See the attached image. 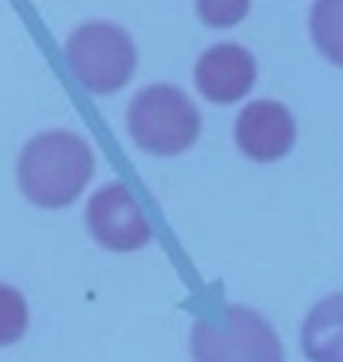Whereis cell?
<instances>
[{"label":"cell","mask_w":343,"mask_h":362,"mask_svg":"<svg viewBox=\"0 0 343 362\" xmlns=\"http://www.w3.org/2000/svg\"><path fill=\"white\" fill-rule=\"evenodd\" d=\"M64 54L85 90L111 94L132 81L136 47L125 28L113 21H87L78 26L64 45Z\"/></svg>","instance_id":"3"},{"label":"cell","mask_w":343,"mask_h":362,"mask_svg":"<svg viewBox=\"0 0 343 362\" xmlns=\"http://www.w3.org/2000/svg\"><path fill=\"white\" fill-rule=\"evenodd\" d=\"M191 349L195 362H284L273 327L247 306H228L221 322H195Z\"/></svg>","instance_id":"4"},{"label":"cell","mask_w":343,"mask_h":362,"mask_svg":"<svg viewBox=\"0 0 343 362\" xmlns=\"http://www.w3.org/2000/svg\"><path fill=\"white\" fill-rule=\"evenodd\" d=\"M94 175V153L83 136L69 129L35 134L21 148L17 179L21 193L45 209L69 207Z\"/></svg>","instance_id":"1"},{"label":"cell","mask_w":343,"mask_h":362,"mask_svg":"<svg viewBox=\"0 0 343 362\" xmlns=\"http://www.w3.org/2000/svg\"><path fill=\"white\" fill-rule=\"evenodd\" d=\"M28 327V306L19 289L0 282V349L17 344Z\"/></svg>","instance_id":"9"},{"label":"cell","mask_w":343,"mask_h":362,"mask_svg":"<svg viewBox=\"0 0 343 362\" xmlns=\"http://www.w3.org/2000/svg\"><path fill=\"white\" fill-rule=\"evenodd\" d=\"M198 106L184 90L156 83L136 92L127 108V129L139 148L156 156H179L200 134Z\"/></svg>","instance_id":"2"},{"label":"cell","mask_w":343,"mask_h":362,"mask_svg":"<svg viewBox=\"0 0 343 362\" xmlns=\"http://www.w3.org/2000/svg\"><path fill=\"white\" fill-rule=\"evenodd\" d=\"M87 226L101 247L111 252H134L151 243L153 228L120 181L106 184L90 198L87 205Z\"/></svg>","instance_id":"5"},{"label":"cell","mask_w":343,"mask_h":362,"mask_svg":"<svg viewBox=\"0 0 343 362\" xmlns=\"http://www.w3.org/2000/svg\"><path fill=\"white\" fill-rule=\"evenodd\" d=\"M313 35L320 49L332 57V62H341V0H318L313 7Z\"/></svg>","instance_id":"8"},{"label":"cell","mask_w":343,"mask_h":362,"mask_svg":"<svg viewBox=\"0 0 343 362\" xmlns=\"http://www.w3.org/2000/svg\"><path fill=\"white\" fill-rule=\"evenodd\" d=\"M240 151L257 163L280 160L296 141V122L289 108L273 99L250 101L236 120Z\"/></svg>","instance_id":"6"},{"label":"cell","mask_w":343,"mask_h":362,"mask_svg":"<svg viewBox=\"0 0 343 362\" xmlns=\"http://www.w3.org/2000/svg\"><path fill=\"white\" fill-rule=\"evenodd\" d=\"M257 81V59L238 42H216L195 64V85L211 104L243 99Z\"/></svg>","instance_id":"7"},{"label":"cell","mask_w":343,"mask_h":362,"mask_svg":"<svg viewBox=\"0 0 343 362\" xmlns=\"http://www.w3.org/2000/svg\"><path fill=\"white\" fill-rule=\"evenodd\" d=\"M250 5L252 0H195L198 17L214 28H226L243 21L250 12Z\"/></svg>","instance_id":"10"}]
</instances>
